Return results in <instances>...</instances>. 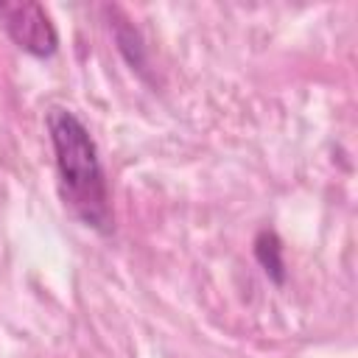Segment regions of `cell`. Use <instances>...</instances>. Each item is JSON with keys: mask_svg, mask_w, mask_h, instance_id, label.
Segmentation results:
<instances>
[{"mask_svg": "<svg viewBox=\"0 0 358 358\" xmlns=\"http://www.w3.org/2000/svg\"><path fill=\"white\" fill-rule=\"evenodd\" d=\"M45 126L53 148V165L64 207L98 235H112L115 213L106 171L87 123L73 109L50 106L45 115Z\"/></svg>", "mask_w": 358, "mask_h": 358, "instance_id": "cell-1", "label": "cell"}, {"mask_svg": "<svg viewBox=\"0 0 358 358\" xmlns=\"http://www.w3.org/2000/svg\"><path fill=\"white\" fill-rule=\"evenodd\" d=\"M255 255L263 266V271L268 277H274L277 282H282L285 277V263H282V246H280V238L268 229H263L257 238H255Z\"/></svg>", "mask_w": 358, "mask_h": 358, "instance_id": "cell-4", "label": "cell"}, {"mask_svg": "<svg viewBox=\"0 0 358 358\" xmlns=\"http://www.w3.org/2000/svg\"><path fill=\"white\" fill-rule=\"evenodd\" d=\"M106 11L112 14L109 28H112V34H115L117 50L126 56V62L131 64V70H137L140 76H145V70H148V59H145V45H143L140 31H137L129 20H123L117 8H106Z\"/></svg>", "mask_w": 358, "mask_h": 358, "instance_id": "cell-3", "label": "cell"}, {"mask_svg": "<svg viewBox=\"0 0 358 358\" xmlns=\"http://www.w3.org/2000/svg\"><path fill=\"white\" fill-rule=\"evenodd\" d=\"M0 28L36 59H50L59 50V31L39 3H0Z\"/></svg>", "mask_w": 358, "mask_h": 358, "instance_id": "cell-2", "label": "cell"}]
</instances>
